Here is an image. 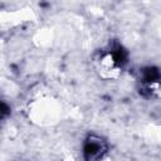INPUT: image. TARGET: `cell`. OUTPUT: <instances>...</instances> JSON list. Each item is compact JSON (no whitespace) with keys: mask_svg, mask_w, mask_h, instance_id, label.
I'll list each match as a JSON object with an SVG mask.
<instances>
[{"mask_svg":"<svg viewBox=\"0 0 161 161\" xmlns=\"http://www.w3.org/2000/svg\"><path fill=\"white\" fill-rule=\"evenodd\" d=\"M106 150H107V146L102 138H99L97 136H88L84 142V147H83L84 160L86 161H98L103 156Z\"/></svg>","mask_w":161,"mask_h":161,"instance_id":"cell-1","label":"cell"}]
</instances>
